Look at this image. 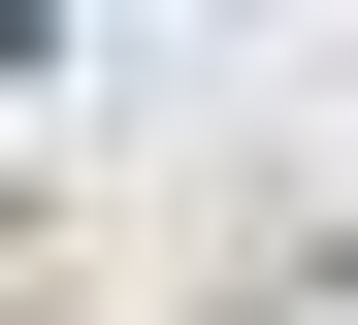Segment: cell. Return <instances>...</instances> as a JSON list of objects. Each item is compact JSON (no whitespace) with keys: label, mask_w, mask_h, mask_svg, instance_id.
Wrapping results in <instances>:
<instances>
[{"label":"cell","mask_w":358,"mask_h":325,"mask_svg":"<svg viewBox=\"0 0 358 325\" xmlns=\"http://www.w3.org/2000/svg\"><path fill=\"white\" fill-rule=\"evenodd\" d=\"M33 260H66V228H33V195H0V325H33Z\"/></svg>","instance_id":"6da1fadb"}]
</instances>
